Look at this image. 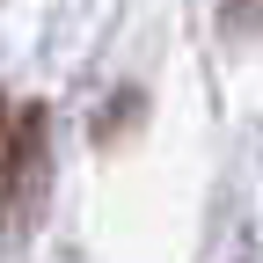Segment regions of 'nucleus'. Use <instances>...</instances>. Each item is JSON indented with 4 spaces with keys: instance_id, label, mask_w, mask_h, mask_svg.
I'll return each instance as SVG.
<instances>
[{
    "instance_id": "obj_1",
    "label": "nucleus",
    "mask_w": 263,
    "mask_h": 263,
    "mask_svg": "<svg viewBox=\"0 0 263 263\" xmlns=\"http://www.w3.org/2000/svg\"><path fill=\"white\" fill-rule=\"evenodd\" d=\"M44 168H51V117L44 103H29L0 132V249L44 212Z\"/></svg>"
},
{
    "instance_id": "obj_2",
    "label": "nucleus",
    "mask_w": 263,
    "mask_h": 263,
    "mask_svg": "<svg viewBox=\"0 0 263 263\" xmlns=\"http://www.w3.org/2000/svg\"><path fill=\"white\" fill-rule=\"evenodd\" d=\"M0 132H8V103H0Z\"/></svg>"
}]
</instances>
